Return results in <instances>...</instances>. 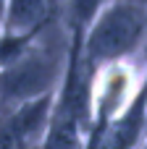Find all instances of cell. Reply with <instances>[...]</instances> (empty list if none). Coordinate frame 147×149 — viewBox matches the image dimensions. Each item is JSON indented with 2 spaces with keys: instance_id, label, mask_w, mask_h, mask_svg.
<instances>
[{
  "instance_id": "6da1fadb",
  "label": "cell",
  "mask_w": 147,
  "mask_h": 149,
  "mask_svg": "<svg viewBox=\"0 0 147 149\" xmlns=\"http://www.w3.org/2000/svg\"><path fill=\"white\" fill-rule=\"evenodd\" d=\"M68 47L71 37L60 16L55 13L29 47L13 63L0 68V113L39 100L45 94H55L66 71Z\"/></svg>"
},
{
  "instance_id": "7a4b0ae2",
  "label": "cell",
  "mask_w": 147,
  "mask_h": 149,
  "mask_svg": "<svg viewBox=\"0 0 147 149\" xmlns=\"http://www.w3.org/2000/svg\"><path fill=\"white\" fill-rule=\"evenodd\" d=\"M147 45V10L134 8L121 0H110L97 18L89 24L87 34L82 37L79 63L84 73L116 63L129 60L145 52Z\"/></svg>"
},
{
  "instance_id": "3957f363",
  "label": "cell",
  "mask_w": 147,
  "mask_h": 149,
  "mask_svg": "<svg viewBox=\"0 0 147 149\" xmlns=\"http://www.w3.org/2000/svg\"><path fill=\"white\" fill-rule=\"evenodd\" d=\"M147 92V60L142 55L116 60L87 73V113L89 126L108 123L124 115Z\"/></svg>"
},
{
  "instance_id": "277c9868",
  "label": "cell",
  "mask_w": 147,
  "mask_h": 149,
  "mask_svg": "<svg viewBox=\"0 0 147 149\" xmlns=\"http://www.w3.org/2000/svg\"><path fill=\"white\" fill-rule=\"evenodd\" d=\"M55 94L24 102L0 113V149H39L50 123Z\"/></svg>"
},
{
  "instance_id": "5b68a950",
  "label": "cell",
  "mask_w": 147,
  "mask_h": 149,
  "mask_svg": "<svg viewBox=\"0 0 147 149\" xmlns=\"http://www.w3.org/2000/svg\"><path fill=\"white\" fill-rule=\"evenodd\" d=\"M60 0H5L0 34L8 37H34L58 13Z\"/></svg>"
},
{
  "instance_id": "8992f818",
  "label": "cell",
  "mask_w": 147,
  "mask_h": 149,
  "mask_svg": "<svg viewBox=\"0 0 147 149\" xmlns=\"http://www.w3.org/2000/svg\"><path fill=\"white\" fill-rule=\"evenodd\" d=\"M110 0H60L58 3V16L68 31L71 39H79L87 34L89 24L97 18V13L108 5Z\"/></svg>"
},
{
  "instance_id": "52a82bcc",
  "label": "cell",
  "mask_w": 147,
  "mask_h": 149,
  "mask_svg": "<svg viewBox=\"0 0 147 149\" xmlns=\"http://www.w3.org/2000/svg\"><path fill=\"white\" fill-rule=\"evenodd\" d=\"M121 3H129V5H134V8H142V10H147V0H121Z\"/></svg>"
}]
</instances>
